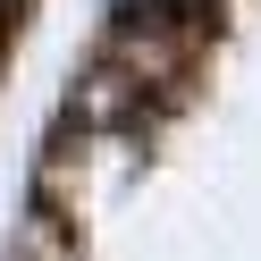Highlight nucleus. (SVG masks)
Masks as SVG:
<instances>
[{
    "label": "nucleus",
    "instance_id": "1",
    "mask_svg": "<svg viewBox=\"0 0 261 261\" xmlns=\"http://www.w3.org/2000/svg\"><path fill=\"white\" fill-rule=\"evenodd\" d=\"M160 17H186V0H118V25H160Z\"/></svg>",
    "mask_w": 261,
    "mask_h": 261
}]
</instances>
